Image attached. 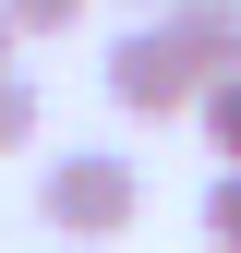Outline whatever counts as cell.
Listing matches in <instances>:
<instances>
[{
    "instance_id": "obj_5",
    "label": "cell",
    "mask_w": 241,
    "mask_h": 253,
    "mask_svg": "<svg viewBox=\"0 0 241 253\" xmlns=\"http://www.w3.org/2000/svg\"><path fill=\"white\" fill-rule=\"evenodd\" d=\"M193 217H205V241H217V253H241V157L205 181V205H193Z\"/></svg>"
},
{
    "instance_id": "obj_4",
    "label": "cell",
    "mask_w": 241,
    "mask_h": 253,
    "mask_svg": "<svg viewBox=\"0 0 241 253\" xmlns=\"http://www.w3.org/2000/svg\"><path fill=\"white\" fill-rule=\"evenodd\" d=\"M37 84H24V60H12V73H0V157H24V145H37Z\"/></svg>"
},
{
    "instance_id": "obj_7",
    "label": "cell",
    "mask_w": 241,
    "mask_h": 253,
    "mask_svg": "<svg viewBox=\"0 0 241 253\" xmlns=\"http://www.w3.org/2000/svg\"><path fill=\"white\" fill-rule=\"evenodd\" d=\"M12 24L24 37H60V24H84V0H12Z\"/></svg>"
},
{
    "instance_id": "obj_8",
    "label": "cell",
    "mask_w": 241,
    "mask_h": 253,
    "mask_svg": "<svg viewBox=\"0 0 241 253\" xmlns=\"http://www.w3.org/2000/svg\"><path fill=\"white\" fill-rule=\"evenodd\" d=\"M12 48H24V24H12V0H0V73H12Z\"/></svg>"
},
{
    "instance_id": "obj_2",
    "label": "cell",
    "mask_w": 241,
    "mask_h": 253,
    "mask_svg": "<svg viewBox=\"0 0 241 253\" xmlns=\"http://www.w3.org/2000/svg\"><path fill=\"white\" fill-rule=\"evenodd\" d=\"M205 84H217V73H205V60H193V37L169 24V0H157V12H145L133 37L109 48V109H133V121H169V109H193Z\"/></svg>"
},
{
    "instance_id": "obj_3",
    "label": "cell",
    "mask_w": 241,
    "mask_h": 253,
    "mask_svg": "<svg viewBox=\"0 0 241 253\" xmlns=\"http://www.w3.org/2000/svg\"><path fill=\"white\" fill-rule=\"evenodd\" d=\"M169 24L193 37L205 73H241V0H169Z\"/></svg>"
},
{
    "instance_id": "obj_6",
    "label": "cell",
    "mask_w": 241,
    "mask_h": 253,
    "mask_svg": "<svg viewBox=\"0 0 241 253\" xmlns=\"http://www.w3.org/2000/svg\"><path fill=\"white\" fill-rule=\"evenodd\" d=\"M193 121H205V145H217V157H241V73H217V84H205V97H193Z\"/></svg>"
},
{
    "instance_id": "obj_1",
    "label": "cell",
    "mask_w": 241,
    "mask_h": 253,
    "mask_svg": "<svg viewBox=\"0 0 241 253\" xmlns=\"http://www.w3.org/2000/svg\"><path fill=\"white\" fill-rule=\"evenodd\" d=\"M37 217H48L60 241H120L145 217V169L109 157V145H60L48 169H37Z\"/></svg>"
}]
</instances>
